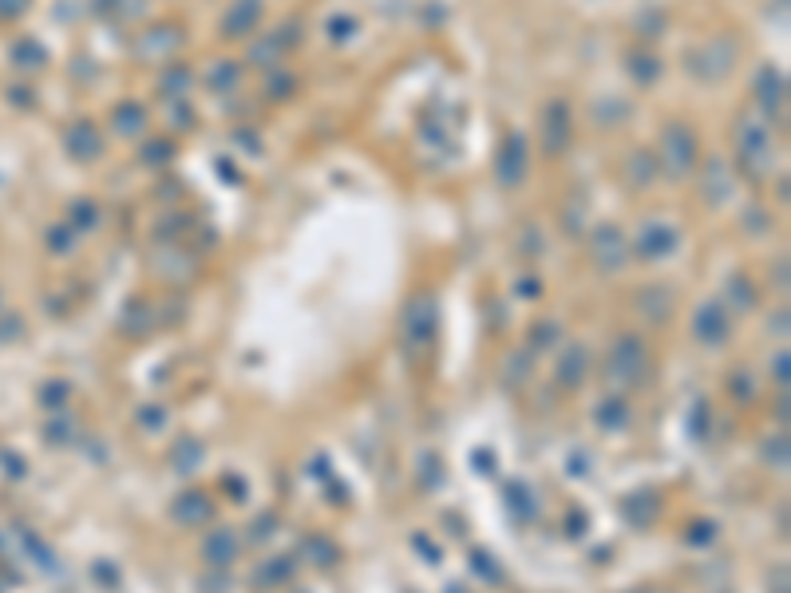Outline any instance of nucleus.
Instances as JSON below:
<instances>
[{
  "label": "nucleus",
  "instance_id": "obj_1",
  "mask_svg": "<svg viewBox=\"0 0 791 593\" xmlns=\"http://www.w3.org/2000/svg\"><path fill=\"white\" fill-rule=\"evenodd\" d=\"M665 147H669V174H689L692 162H697V142L685 127H669L665 135Z\"/></svg>",
  "mask_w": 791,
  "mask_h": 593
},
{
  "label": "nucleus",
  "instance_id": "obj_2",
  "mask_svg": "<svg viewBox=\"0 0 791 593\" xmlns=\"http://www.w3.org/2000/svg\"><path fill=\"white\" fill-rule=\"evenodd\" d=\"M522 174H526V142L519 135H511L507 147H502V154H499V182L514 186Z\"/></svg>",
  "mask_w": 791,
  "mask_h": 593
},
{
  "label": "nucleus",
  "instance_id": "obj_3",
  "mask_svg": "<svg viewBox=\"0 0 791 593\" xmlns=\"http://www.w3.org/2000/svg\"><path fill=\"white\" fill-rule=\"evenodd\" d=\"M261 8H266L261 0H237L230 8V16H226V36H246L261 20Z\"/></svg>",
  "mask_w": 791,
  "mask_h": 593
},
{
  "label": "nucleus",
  "instance_id": "obj_4",
  "mask_svg": "<svg viewBox=\"0 0 791 593\" xmlns=\"http://www.w3.org/2000/svg\"><path fill=\"white\" fill-rule=\"evenodd\" d=\"M206 557H210V562H218V566L230 562V557H234V534H226V530L214 534V538L206 542Z\"/></svg>",
  "mask_w": 791,
  "mask_h": 593
},
{
  "label": "nucleus",
  "instance_id": "obj_5",
  "mask_svg": "<svg viewBox=\"0 0 791 593\" xmlns=\"http://www.w3.org/2000/svg\"><path fill=\"white\" fill-rule=\"evenodd\" d=\"M142 111H135V103H123V111H119V119H115V127L123 130V135H135V130H142Z\"/></svg>",
  "mask_w": 791,
  "mask_h": 593
},
{
  "label": "nucleus",
  "instance_id": "obj_6",
  "mask_svg": "<svg viewBox=\"0 0 791 593\" xmlns=\"http://www.w3.org/2000/svg\"><path fill=\"white\" fill-rule=\"evenodd\" d=\"M178 515H183V522H198V518H206V515H210V506L202 503V498L186 494V498H178Z\"/></svg>",
  "mask_w": 791,
  "mask_h": 593
}]
</instances>
